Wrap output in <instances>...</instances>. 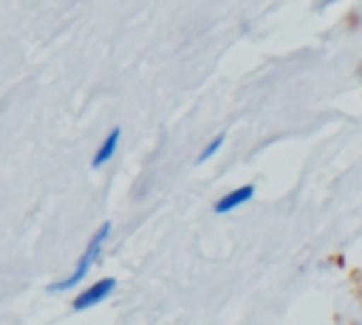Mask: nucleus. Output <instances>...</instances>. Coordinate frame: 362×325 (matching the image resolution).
I'll use <instances>...</instances> for the list:
<instances>
[{
	"instance_id": "obj_3",
	"label": "nucleus",
	"mask_w": 362,
	"mask_h": 325,
	"mask_svg": "<svg viewBox=\"0 0 362 325\" xmlns=\"http://www.w3.org/2000/svg\"><path fill=\"white\" fill-rule=\"evenodd\" d=\"M252 198H255V184H243V187H238V189L221 195V198L215 201V212H218V215H229V212H235L238 206L249 203Z\"/></svg>"
},
{
	"instance_id": "obj_1",
	"label": "nucleus",
	"mask_w": 362,
	"mask_h": 325,
	"mask_svg": "<svg viewBox=\"0 0 362 325\" xmlns=\"http://www.w3.org/2000/svg\"><path fill=\"white\" fill-rule=\"evenodd\" d=\"M107 235H110V220H105V223H102V226L93 232V237L88 240V246H85V252H82V257L76 260L74 271H71V274H68L62 283L48 285V291H68V288H74L79 280H85V277H88V271L93 268V263L102 257V246H105Z\"/></svg>"
},
{
	"instance_id": "obj_2",
	"label": "nucleus",
	"mask_w": 362,
	"mask_h": 325,
	"mask_svg": "<svg viewBox=\"0 0 362 325\" xmlns=\"http://www.w3.org/2000/svg\"><path fill=\"white\" fill-rule=\"evenodd\" d=\"M113 288H116V277H102V280L90 283L85 291H79V297L71 302V308L74 311H88L93 305H102L113 294Z\"/></svg>"
},
{
	"instance_id": "obj_5",
	"label": "nucleus",
	"mask_w": 362,
	"mask_h": 325,
	"mask_svg": "<svg viewBox=\"0 0 362 325\" xmlns=\"http://www.w3.org/2000/svg\"><path fill=\"white\" fill-rule=\"evenodd\" d=\"M223 141H226V133H218V136H215V138H212V141H209V144H206V147L198 153V164L209 161V158H212V155H215V153L223 147Z\"/></svg>"
},
{
	"instance_id": "obj_4",
	"label": "nucleus",
	"mask_w": 362,
	"mask_h": 325,
	"mask_svg": "<svg viewBox=\"0 0 362 325\" xmlns=\"http://www.w3.org/2000/svg\"><path fill=\"white\" fill-rule=\"evenodd\" d=\"M119 141H122V127H113V130L105 136V141L96 147V153H93V158H90V167H93V170H99L102 164H107V161L116 155Z\"/></svg>"
}]
</instances>
